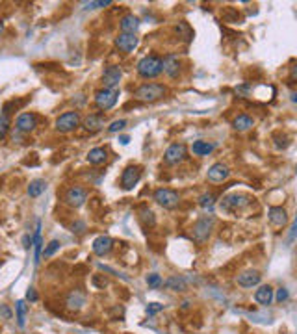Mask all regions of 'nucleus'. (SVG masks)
Instances as JSON below:
<instances>
[{"instance_id": "obj_15", "label": "nucleus", "mask_w": 297, "mask_h": 334, "mask_svg": "<svg viewBox=\"0 0 297 334\" xmlns=\"http://www.w3.org/2000/svg\"><path fill=\"white\" fill-rule=\"evenodd\" d=\"M228 175H230V169L225 164H214L208 169V180L210 182H216V184L225 182L228 178Z\"/></svg>"}, {"instance_id": "obj_5", "label": "nucleus", "mask_w": 297, "mask_h": 334, "mask_svg": "<svg viewBox=\"0 0 297 334\" xmlns=\"http://www.w3.org/2000/svg\"><path fill=\"white\" fill-rule=\"evenodd\" d=\"M80 124V115L78 112H65L56 119V130L58 132H73L76 126Z\"/></svg>"}, {"instance_id": "obj_21", "label": "nucleus", "mask_w": 297, "mask_h": 334, "mask_svg": "<svg viewBox=\"0 0 297 334\" xmlns=\"http://www.w3.org/2000/svg\"><path fill=\"white\" fill-rule=\"evenodd\" d=\"M84 128H86L88 132H99V130H102V128H104V117L99 114L88 115V117L84 119Z\"/></svg>"}, {"instance_id": "obj_30", "label": "nucleus", "mask_w": 297, "mask_h": 334, "mask_svg": "<svg viewBox=\"0 0 297 334\" xmlns=\"http://www.w3.org/2000/svg\"><path fill=\"white\" fill-rule=\"evenodd\" d=\"M199 204H201L202 210L206 212H214V206H216V197L212 193H204L199 197Z\"/></svg>"}, {"instance_id": "obj_7", "label": "nucleus", "mask_w": 297, "mask_h": 334, "mask_svg": "<svg viewBox=\"0 0 297 334\" xmlns=\"http://www.w3.org/2000/svg\"><path fill=\"white\" fill-rule=\"evenodd\" d=\"M154 201H156L160 206H164V208H175L180 199H178V193L173 191V190L160 188V190L154 191Z\"/></svg>"}, {"instance_id": "obj_13", "label": "nucleus", "mask_w": 297, "mask_h": 334, "mask_svg": "<svg viewBox=\"0 0 297 334\" xmlns=\"http://www.w3.org/2000/svg\"><path fill=\"white\" fill-rule=\"evenodd\" d=\"M162 71L166 72L169 78H176L178 76V71H180V60L175 54H169L162 60Z\"/></svg>"}, {"instance_id": "obj_27", "label": "nucleus", "mask_w": 297, "mask_h": 334, "mask_svg": "<svg viewBox=\"0 0 297 334\" xmlns=\"http://www.w3.org/2000/svg\"><path fill=\"white\" fill-rule=\"evenodd\" d=\"M166 288L173 291H184L188 288V282H186L184 277H171V279H167Z\"/></svg>"}, {"instance_id": "obj_18", "label": "nucleus", "mask_w": 297, "mask_h": 334, "mask_svg": "<svg viewBox=\"0 0 297 334\" xmlns=\"http://www.w3.org/2000/svg\"><path fill=\"white\" fill-rule=\"evenodd\" d=\"M112 247H114V239L110 236H99L93 241V253L99 256H104L108 255L110 251H112Z\"/></svg>"}, {"instance_id": "obj_34", "label": "nucleus", "mask_w": 297, "mask_h": 334, "mask_svg": "<svg viewBox=\"0 0 297 334\" xmlns=\"http://www.w3.org/2000/svg\"><path fill=\"white\" fill-rule=\"evenodd\" d=\"M141 219L145 221V225H148V227H154V214L147 208L141 210Z\"/></svg>"}, {"instance_id": "obj_3", "label": "nucleus", "mask_w": 297, "mask_h": 334, "mask_svg": "<svg viewBox=\"0 0 297 334\" xmlns=\"http://www.w3.org/2000/svg\"><path fill=\"white\" fill-rule=\"evenodd\" d=\"M214 217L212 215H204V217H201V219L197 221L195 225H193V238H195V241H199V243H202V241H206L210 238V232H212V229H214Z\"/></svg>"}, {"instance_id": "obj_23", "label": "nucleus", "mask_w": 297, "mask_h": 334, "mask_svg": "<svg viewBox=\"0 0 297 334\" xmlns=\"http://www.w3.org/2000/svg\"><path fill=\"white\" fill-rule=\"evenodd\" d=\"M121 34H134L138 32V28H140V19L134 17V15H126V17L121 19Z\"/></svg>"}, {"instance_id": "obj_1", "label": "nucleus", "mask_w": 297, "mask_h": 334, "mask_svg": "<svg viewBox=\"0 0 297 334\" xmlns=\"http://www.w3.org/2000/svg\"><path fill=\"white\" fill-rule=\"evenodd\" d=\"M160 72H162V58L154 54L145 56L138 62V74L143 78H156Z\"/></svg>"}, {"instance_id": "obj_6", "label": "nucleus", "mask_w": 297, "mask_h": 334, "mask_svg": "<svg viewBox=\"0 0 297 334\" xmlns=\"http://www.w3.org/2000/svg\"><path fill=\"white\" fill-rule=\"evenodd\" d=\"M65 202L73 206V208H80L84 202L88 201V190L86 188H82V186H73L69 188L67 191H65Z\"/></svg>"}, {"instance_id": "obj_20", "label": "nucleus", "mask_w": 297, "mask_h": 334, "mask_svg": "<svg viewBox=\"0 0 297 334\" xmlns=\"http://www.w3.org/2000/svg\"><path fill=\"white\" fill-rule=\"evenodd\" d=\"M254 301H256L258 305H262V307L271 305V301H273V288H271L270 284L260 286L258 290L254 291Z\"/></svg>"}, {"instance_id": "obj_9", "label": "nucleus", "mask_w": 297, "mask_h": 334, "mask_svg": "<svg viewBox=\"0 0 297 334\" xmlns=\"http://www.w3.org/2000/svg\"><path fill=\"white\" fill-rule=\"evenodd\" d=\"M184 158H186V145L184 143H173L171 147H167L166 154H164V160L169 166L180 164Z\"/></svg>"}, {"instance_id": "obj_26", "label": "nucleus", "mask_w": 297, "mask_h": 334, "mask_svg": "<svg viewBox=\"0 0 297 334\" xmlns=\"http://www.w3.org/2000/svg\"><path fill=\"white\" fill-rule=\"evenodd\" d=\"M15 314H17V325L21 327V329H25V325H26L28 305L23 299L17 301V305H15Z\"/></svg>"}, {"instance_id": "obj_8", "label": "nucleus", "mask_w": 297, "mask_h": 334, "mask_svg": "<svg viewBox=\"0 0 297 334\" xmlns=\"http://www.w3.org/2000/svg\"><path fill=\"white\" fill-rule=\"evenodd\" d=\"M121 78H123V71L119 65H110V67H106L104 72H102V84H104V89H115L119 86Z\"/></svg>"}, {"instance_id": "obj_31", "label": "nucleus", "mask_w": 297, "mask_h": 334, "mask_svg": "<svg viewBox=\"0 0 297 334\" xmlns=\"http://www.w3.org/2000/svg\"><path fill=\"white\" fill-rule=\"evenodd\" d=\"M60 245H61V243L58 241V239H52V241H50V243H49V245L43 249L41 256H43V258H50V256H54L56 253H58V251H60Z\"/></svg>"}, {"instance_id": "obj_40", "label": "nucleus", "mask_w": 297, "mask_h": 334, "mask_svg": "<svg viewBox=\"0 0 297 334\" xmlns=\"http://www.w3.org/2000/svg\"><path fill=\"white\" fill-rule=\"evenodd\" d=\"M23 243H25V249H26V251H30V245H32V238L26 234V236L23 238Z\"/></svg>"}, {"instance_id": "obj_32", "label": "nucleus", "mask_w": 297, "mask_h": 334, "mask_svg": "<svg viewBox=\"0 0 297 334\" xmlns=\"http://www.w3.org/2000/svg\"><path fill=\"white\" fill-rule=\"evenodd\" d=\"M8 130H9V115L8 114H0V140L8 134Z\"/></svg>"}, {"instance_id": "obj_43", "label": "nucleus", "mask_w": 297, "mask_h": 334, "mask_svg": "<svg viewBox=\"0 0 297 334\" xmlns=\"http://www.w3.org/2000/svg\"><path fill=\"white\" fill-rule=\"evenodd\" d=\"M2 30H4V24H2V21H0V34H2Z\"/></svg>"}, {"instance_id": "obj_36", "label": "nucleus", "mask_w": 297, "mask_h": 334, "mask_svg": "<svg viewBox=\"0 0 297 334\" xmlns=\"http://www.w3.org/2000/svg\"><path fill=\"white\" fill-rule=\"evenodd\" d=\"M124 126H126V121H124V119H119V121H114V123L110 124L108 130H110V132H121Z\"/></svg>"}, {"instance_id": "obj_17", "label": "nucleus", "mask_w": 297, "mask_h": 334, "mask_svg": "<svg viewBox=\"0 0 297 334\" xmlns=\"http://www.w3.org/2000/svg\"><path fill=\"white\" fill-rule=\"evenodd\" d=\"M268 217L275 227H284L288 223V214L282 206H271L268 212Z\"/></svg>"}, {"instance_id": "obj_35", "label": "nucleus", "mask_w": 297, "mask_h": 334, "mask_svg": "<svg viewBox=\"0 0 297 334\" xmlns=\"http://www.w3.org/2000/svg\"><path fill=\"white\" fill-rule=\"evenodd\" d=\"M147 284L150 288H158V286H162V277L156 275V273H152V275H148L147 277Z\"/></svg>"}, {"instance_id": "obj_12", "label": "nucleus", "mask_w": 297, "mask_h": 334, "mask_svg": "<svg viewBox=\"0 0 297 334\" xmlns=\"http://www.w3.org/2000/svg\"><path fill=\"white\" fill-rule=\"evenodd\" d=\"M245 204H249V197H245V195H228L223 199L221 202V210L225 212H232V210H238V208H242Z\"/></svg>"}, {"instance_id": "obj_25", "label": "nucleus", "mask_w": 297, "mask_h": 334, "mask_svg": "<svg viewBox=\"0 0 297 334\" xmlns=\"http://www.w3.org/2000/svg\"><path fill=\"white\" fill-rule=\"evenodd\" d=\"M192 150H193V154L195 156H208L210 152L214 150V143H208V141H195L192 145Z\"/></svg>"}, {"instance_id": "obj_24", "label": "nucleus", "mask_w": 297, "mask_h": 334, "mask_svg": "<svg viewBox=\"0 0 297 334\" xmlns=\"http://www.w3.org/2000/svg\"><path fill=\"white\" fill-rule=\"evenodd\" d=\"M106 158H108V152L106 149L102 147H97V149H91L88 154V162L91 166H100V164H104Z\"/></svg>"}, {"instance_id": "obj_2", "label": "nucleus", "mask_w": 297, "mask_h": 334, "mask_svg": "<svg viewBox=\"0 0 297 334\" xmlns=\"http://www.w3.org/2000/svg\"><path fill=\"white\" fill-rule=\"evenodd\" d=\"M164 95H166V88L162 84H143L134 91V98L141 102H154Z\"/></svg>"}, {"instance_id": "obj_11", "label": "nucleus", "mask_w": 297, "mask_h": 334, "mask_svg": "<svg viewBox=\"0 0 297 334\" xmlns=\"http://www.w3.org/2000/svg\"><path fill=\"white\" fill-rule=\"evenodd\" d=\"M238 284L242 288H253V286H258L260 281H262V275L256 271V269H247V271L240 273L238 275Z\"/></svg>"}, {"instance_id": "obj_28", "label": "nucleus", "mask_w": 297, "mask_h": 334, "mask_svg": "<svg viewBox=\"0 0 297 334\" xmlns=\"http://www.w3.org/2000/svg\"><path fill=\"white\" fill-rule=\"evenodd\" d=\"M251 126H253V119H251L249 115L242 114V115H238L236 119H234V128H236V130H240V132L249 130Z\"/></svg>"}, {"instance_id": "obj_39", "label": "nucleus", "mask_w": 297, "mask_h": 334, "mask_svg": "<svg viewBox=\"0 0 297 334\" xmlns=\"http://www.w3.org/2000/svg\"><path fill=\"white\" fill-rule=\"evenodd\" d=\"M84 229H86V223H84V221H76V223L73 225V232H76V234L84 232Z\"/></svg>"}, {"instance_id": "obj_10", "label": "nucleus", "mask_w": 297, "mask_h": 334, "mask_svg": "<svg viewBox=\"0 0 297 334\" xmlns=\"http://www.w3.org/2000/svg\"><path fill=\"white\" fill-rule=\"evenodd\" d=\"M141 178V169L138 166H128L124 171H123L121 176V186L124 190H132L134 186L140 182Z\"/></svg>"}, {"instance_id": "obj_22", "label": "nucleus", "mask_w": 297, "mask_h": 334, "mask_svg": "<svg viewBox=\"0 0 297 334\" xmlns=\"http://www.w3.org/2000/svg\"><path fill=\"white\" fill-rule=\"evenodd\" d=\"M32 245H34V264L37 265L41 260V253H43V239H41V223L37 221V229L32 238Z\"/></svg>"}, {"instance_id": "obj_33", "label": "nucleus", "mask_w": 297, "mask_h": 334, "mask_svg": "<svg viewBox=\"0 0 297 334\" xmlns=\"http://www.w3.org/2000/svg\"><path fill=\"white\" fill-rule=\"evenodd\" d=\"M112 0H99V2H84L82 6L86 9H97V8H104V6H110Z\"/></svg>"}, {"instance_id": "obj_16", "label": "nucleus", "mask_w": 297, "mask_h": 334, "mask_svg": "<svg viewBox=\"0 0 297 334\" xmlns=\"http://www.w3.org/2000/svg\"><path fill=\"white\" fill-rule=\"evenodd\" d=\"M35 124H37V117L34 114H21L17 117V121H15V128H17L19 132H32L35 128Z\"/></svg>"}, {"instance_id": "obj_29", "label": "nucleus", "mask_w": 297, "mask_h": 334, "mask_svg": "<svg viewBox=\"0 0 297 334\" xmlns=\"http://www.w3.org/2000/svg\"><path fill=\"white\" fill-rule=\"evenodd\" d=\"M45 188H47L45 180H41V178L32 180V182H30V186H28V195H30V197H39V195L45 191Z\"/></svg>"}, {"instance_id": "obj_38", "label": "nucleus", "mask_w": 297, "mask_h": 334, "mask_svg": "<svg viewBox=\"0 0 297 334\" xmlns=\"http://www.w3.org/2000/svg\"><path fill=\"white\" fill-rule=\"evenodd\" d=\"M286 299H288V290H286V288H280V290L277 291V301L282 303V301H286Z\"/></svg>"}, {"instance_id": "obj_42", "label": "nucleus", "mask_w": 297, "mask_h": 334, "mask_svg": "<svg viewBox=\"0 0 297 334\" xmlns=\"http://www.w3.org/2000/svg\"><path fill=\"white\" fill-rule=\"evenodd\" d=\"M119 141H121L123 145H128V141H130V138H128V136H121V138H119Z\"/></svg>"}, {"instance_id": "obj_19", "label": "nucleus", "mask_w": 297, "mask_h": 334, "mask_svg": "<svg viewBox=\"0 0 297 334\" xmlns=\"http://www.w3.org/2000/svg\"><path fill=\"white\" fill-rule=\"evenodd\" d=\"M65 305H67V308H71V310H80V308H84V305H86V293L80 290H73L69 295H67Z\"/></svg>"}, {"instance_id": "obj_14", "label": "nucleus", "mask_w": 297, "mask_h": 334, "mask_svg": "<svg viewBox=\"0 0 297 334\" xmlns=\"http://www.w3.org/2000/svg\"><path fill=\"white\" fill-rule=\"evenodd\" d=\"M115 45H117V48L123 50V52H132L140 45V39L134 34H119L117 39H115Z\"/></svg>"}, {"instance_id": "obj_41", "label": "nucleus", "mask_w": 297, "mask_h": 334, "mask_svg": "<svg viewBox=\"0 0 297 334\" xmlns=\"http://www.w3.org/2000/svg\"><path fill=\"white\" fill-rule=\"evenodd\" d=\"M26 297H28V301H37V293H35L32 288L28 290V293H26Z\"/></svg>"}, {"instance_id": "obj_4", "label": "nucleus", "mask_w": 297, "mask_h": 334, "mask_svg": "<svg viewBox=\"0 0 297 334\" xmlns=\"http://www.w3.org/2000/svg\"><path fill=\"white\" fill-rule=\"evenodd\" d=\"M119 91L117 89H100L95 93V104L99 110H112L117 104Z\"/></svg>"}, {"instance_id": "obj_37", "label": "nucleus", "mask_w": 297, "mask_h": 334, "mask_svg": "<svg viewBox=\"0 0 297 334\" xmlns=\"http://www.w3.org/2000/svg\"><path fill=\"white\" fill-rule=\"evenodd\" d=\"M160 310H164V305H160V303H150L147 307V314L148 316H154V314L160 312Z\"/></svg>"}]
</instances>
